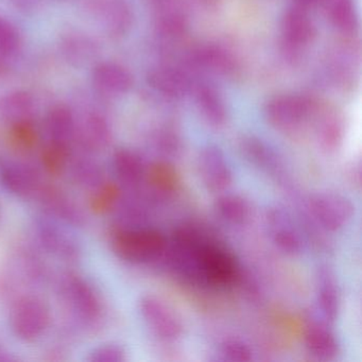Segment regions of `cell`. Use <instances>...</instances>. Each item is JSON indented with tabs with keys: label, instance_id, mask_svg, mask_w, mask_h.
Listing matches in <instances>:
<instances>
[{
	"label": "cell",
	"instance_id": "obj_26",
	"mask_svg": "<svg viewBox=\"0 0 362 362\" xmlns=\"http://www.w3.org/2000/svg\"><path fill=\"white\" fill-rule=\"evenodd\" d=\"M194 64L221 75H230L237 69L234 57L228 50L219 46H205L194 54Z\"/></svg>",
	"mask_w": 362,
	"mask_h": 362
},
{
	"label": "cell",
	"instance_id": "obj_2",
	"mask_svg": "<svg viewBox=\"0 0 362 362\" xmlns=\"http://www.w3.org/2000/svg\"><path fill=\"white\" fill-rule=\"evenodd\" d=\"M9 324L18 340L35 343L49 329L52 311L43 298L33 294H25L16 298L12 304Z\"/></svg>",
	"mask_w": 362,
	"mask_h": 362
},
{
	"label": "cell",
	"instance_id": "obj_18",
	"mask_svg": "<svg viewBox=\"0 0 362 362\" xmlns=\"http://www.w3.org/2000/svg\"><path fill=\"white\" fill-rule=\"evenodd\" d=\"M315 137L322 150L334 153L340 149L344 139V120L332 107H319L315 120Z\"/></svg>",
	"mask_w": 362,
	"mask_h": 362
},
{
	"label": "cell",
	"instance_id": "obj_25",
	"mask_svg": "<svg viewBox=\"0 0 362 362\" xmlns=\"http://www.w3.org/2000/svg\"><path fill=\"white\" fill-rule=\"evenodd\" d=\"M0 113L10 126L26 120H33L35 101L27 92L18 90L11 93L0 101Z\"/></svg>",
	"mask_w": 362,
	"mask_h": 362
},
{
	"label": "cell",
	"instance_id": "obj_13",
	"mask_svg": "<svg viewBox=\"0 0 362 362\" xmlns=\"http://www.w3.org/2000/svg\"><path fill=\"white\" fill-rule=\"evenodd\" d=\"M90 9L110 37H122L132 27L133 11L128 0H92Z\"/></svg>",
	"mask_w": 362,
	"mask_h": 362
},
{
	"label": "cell",
	"instance_id": "obj_4",
	"mask_svg": "<svg viewBox=\"0 0 362 362\" xmlns=\"http://www.w3.org/2000/svg\"><path fill=\"white\" fill-rule=\"evenodd\" d=\"M61 296L67 308L80 325L93 327L103 313L100 296L88 281L79 275L69 274L61 283Z\"/></svg>",
	"mask_w": 362,
	"mask_h": 362
},
{
	"label": "cell",
	"instance_id": "obj_15",
	"mask_svg": "<svg viewBox=\"0 0 362 362\" xmlns=\"http://www.w3.org/2000/svg\"><path fill=\"white\" fill-rule=\"evenodd\" d=\"M305 349L317 360H334L340 354V342L336 332L325 320L313 321L304 332Z\"/></svg>",
	"mask_w": 362,
	"mask_h": 362
},
{
	"label": "cell",
	"instance_id": "obj_30",
	"mask_svg": "<svg viewBox=\"0 0 362 362\" xmlns=\"http://www.w3.org/2000/svg\"><path fill=\"white\" fill-rule=\"evenodd\" d=\"M90 192V209L97 214L112 213L122 197L117 187L107 182Z\"/></svg>",
	"mask_w": 362,
	"mask_h": 362
},
{
	"label": "cell",
	"instance_id": "obj_12",
	"mask_svg": "<svg viewBox=\"0 0 362 362\" xmlns=\"http://www.w3.org/2000/svg\"><path fill=\"white\" fill-rule=\"evenodd\" d=\"M315 26L305 7L288 10L281 20V42L286 54L292 58L300 54L315 37Z\"/></svg>",
	"mask_w": 362,
	"mask_h": 362
},
{
	"label": "cell",
	"instance_id": "obj_28",
	"mask_svg": "<svg viewBox=\"0 0 362 362\" xmlns=\"http://www.w3.org/2000/svg\"><path fill=\"white\" fill-rule=\"evenodd\" d=\"M73 150L71 145L50 143L43 148L41 152V164L48 175H56L66 171Z\"/></svg>",
	"mask_w": 362,
	"mask_h": 362
},
{
	"label": "cell",
	"instance_id": "obj_14",
	"mask_svg": "<svg viewBox=\"0 0 362 362\" xmlns=\"http://www.w3.org/2000/svg\"><path fill=\"white\" fill-rule=\"evenodd\" d=\"M315 296L322 319L328 323H334L340 313L341 291L336 274L328 266H320L317 268L315 274Z\"/></svg>",
	"mask_w": 362,
	"mask_h": 362
},
{
	"label": "cell",
	"instance_id": "obj_16",
	"mask_svg": "<svg viewBox=\"0 0 362 362\" xmlns=\"http://www.w3.org/2000/svg\"><path fill=\"white\" fill-rule=\"evenodd\" d=\"M92 82L99 93L107 96H122L134 84L128 69L115 62L99 63L92 71Z\"/></svg>",
	"mask_w": 362,
	"mask_h": 362
},
{
	"label": "cell",
	"instance_id": "obj_38",
	"mask_svg": "<svg viewBox=\"0 0 362 362\" xmlns=\"http://www.w3.org/2000/svg\"><path fill=\"white\" fill-rule=\"evenodd\" d=\"M298 5L303 6V7H307V6L313 5V4L320 3V1H324V0H298Z\"/></svg>",
	"mask_w": 362,
	"mask_h": 362
},
{
	"label": "cell",
	"instance_id": "obj_35",
	"mask_svg": "<svg viewBox=\"0 0 362 362\" xmlns=\"http://www.w3.org/2000/svg\"><path fill=\"white\" fill-rule=\"evenodd\" d=\"M22 39L18 28L7 18L0 16V54L10 56L20 48Z\"/></svg>",
	"mask_w": 362,
	"mask_h": 362
},
{
	"label": "cell",
	"instance_id": "obj_33",
	"mask_svg": "<svg viewBox=\"0 0 362 362\" xmlns=\"http://www.w3.org/2000/svg\"><path fill=\"white\" fill-rule=\"evenodd\" d=\"M219 353L223 360L233 362H249L253 359V351L247 343L238 338H228L222 341Z\"/></svg>",
	"mask_w": 362,
	"mask_h": 362
},
{
	"label": "cell",
	"instance_id": "obj_11",
	"mask_svg": "<svg viewBox=\"0 0 362 362\" xmlns=\"http://www.w3.org/2000/svg\"><path fill=\"white\" fill-rule=\"evenodd\" d=\"M35 198L48 217L74 228H84L88 217L81 205L57 186L42 185Z\"/></svg>",
	"mask_w": 362,
	"mask_h": 362
},
{
	"label": "cell",
	"instance_id": "obj_3",
	"mask_svg": "<svg viewBox=\"0 0 362 362\" xmlns=\"http://www.w3.org/2000/svg\"><path fill=\"white\" fill-rule=\"evenodd\" d=\"M319 107L317 103L306 96L279 95L266 105V118L276 130L296 132L315 120Z\"/></svg>",
	"mask_w": 362,
	"mask_h": 362
},
{
	"label": "cell",
	"instance_id": "obj_27",
	"mask_svg": "<svg viewBox=\"0 0 362 362\" xmlns=\"http://www.w3.org/2000/svg\"><path fill=\"white\" fill-rule=\"evenodd\" d=\"M241 150L247 160L254 166L270 173H277L281 168V163L277 154L256 137H245L241 141Z\"/></svg>",
	"mask_w": 362,
	"mask_h": 362
},
{
	"label": "cell",
	"instance_id": "obj_5",
	"mask_svg": "<svg viewBox=\"0 0 362 362\" xmlns=\"http://www.w3.org/2000/svg\"><path fill=\"white\" fill-rule=\"evenodd\" d=\"M137 307L148 329L163 342H175L183 336V319L164 298L147 294L139 298Z\"/></svg>",
	"mask_w": 362,
	"mask_h": 362
},
{
	"label": "cell",
	"instance_id": "obj_17",
	"mask_svg": "<svg viewBox=\"0 0 362 362\" xmlns=\"http://www.w3.org/2000/svg\"><path fill=\"white\" fill-rule=\"evenodd\" d=\"M74 141H77L82 152L98 153L107 149L111 144V127L103 116L99 114H90L76 128Z\"/></svg>",
	"mask_w": 362,
	"mask_h": 362
},
{
	"label": "cell",
	"instance_id": "obj_21",
	"mask_svg": "<svg viewBox=\"0 0 362 362\" xmlns=\"http://www.w3.org/2000/svg\"><path fill=\"white\" fill-rule=\"evenodd\" d=\"M214 211L223 223L230 226H243L252 218V207L249 201L238 194L221 192L214 202Z\"/></svg>",
	"mask_w": 362,
	"mask_h": 362
},
{
	"label": "cell",
	"instance_id": "obj_29",
	"mask_svg": "<svg viewBox=\"0 0 362 362\" xmlns=\"http://www.w3.org/2000/svg\"><path fill=\"white\" fill-rule=\"evenodd\" d=\"M330 22L343 33H351L358 25L357 13L351 0H334L329 8Z\"/></svg>",
	"mask_w": 362,
	"mask_h": 362
},
{
	"label": "cell",
	"instance_id": "obj_36",
	"mask_svg": "<svg viewBox=\"0 0 362 362\" xmlns=\"http://www.w3.org/2000/svg\"><path fill=\"white\" fill-rule=\"evenodd\" d=\"M10 127H11L12 137L18 148L31 150L35 147L39 139V133L33 120L18 122Z\"/></svg>",
	"mask_w": 362,
	"mask_h": 362
},
{
	"label": "cell",
	"instance_id": "obj_10",
	"mask_svg": "<svg viewBox=\"0 0 362 362\" xmlns=\"http://www.w3.org/2000/svg\"><path fill=\"white\" fill-rule=\"evenodd\" d=\"M197 168L203 185L211 192H228L234 181L232 165L217 146L202 148L197 158Z\"/></svg>",
	"mask_w": 362,
	"mask_h": 362
},
{
	"label": "cell",
	"instance_id": "obj_6",
	"mask_svg": "<svg viewBox=\"0 0 362 362\" xmlns=\"http://www.w3.org/2000/svg\"><path fill=\"white\" fill-rule=\"evenodd\" d=\"M308 207L315 221L328 232L344 230L355 216V205L351 199L337 192L313 194Z\"/></svg>",
	"mask_w": 362,
	"mask_h": 362
},
{
	"label": "cell",
	"instance_id": "obj_22",
	"mask_svg": "<svg viewBox=\"0 0 362 362\" xmlns=\"http://www.w3.org/2000/svg\"><path fill=\"white\" fill-rule=\"evenodd\" d=\"M75 117L73 112L64 105L52 107L45 117V131L48 141L61 145H71L76 135Z\"/></svg>",
	"mask_w": 362,
	"mask_h": 362
},
{
	"label": "cell",
	"instance_id": "obj_23",
	"mask_svg": "<svg viewBox=\"0 0 362 362\" xmlns=\"http://www.w3.org/2000/svg\"><path fill=\"white\" fill-rule=\"evenodd\" d=\"M148 80L156 92L170 98L184 96L190 88L187 76L173 67H158L150 71Z\"/></svg>",
	"mask_w": 362,
	"mask_h": 362
},
{
	"label": "cell",
	"instance_id": "obj_19",
	"mask_svg": "<svg viewBox=\"0 0 362 362\" xmlns=\"http://www.w3.org/2000/svg\"><path fill=\"white\" fill-rule=\"evenodd\" d=\"M66 171L78 187L90 192L107 182L103 165L93 158V154L86 152L71 154Z\"/></svg>",
	"mask_w": 362,
	"mask_h": 362
},
{
	"label": "cell",
	"instance_id": "obj_9",
	"mask_svg": "<svg viewBox=\"0 0 362 362\" xmlns=\"http://www.w3.org/2000/svg\"><path fill=\"white\" fill-rule=\"evenodd\" d=\"M0 185L12 196L35 198L43 185L39 170L27 163L0 156Z\"/></svg>",
	"mask_w": 362,
	"mask_h": 362
},
{
	"label": "cell",
	"instance_id": "obj_32",
	"mask_svg": "<svg viewBox=\"0 0 362 362\" xmlns=\"http://www.w3.org/2000/svg\"><path fill=\"white\" fill-rule=\"evenodd\" d=\"M63 44L67 58L75 62L86 63V61L90 60L96 54L94 42L81 35L69 37Z\"/></svg>",
	"mask_w": 362,
	"mask_h": 362
},
{
	"label": "cell",
	"instance_id": "obj_34",
	"mask_svg": "<svg viewBox=\"0 0 362 362\" xmlns=\"http://www.w3.org/2000/svg\"><path fill=\"white\" fill-rule=\"evenodd\" d=\"M86 359L90 362H124L128 360V354L119 343L107 342L94 347Z\"/></svg>",
	"mask_w": 362,
	"mask_h": 362
},
{
	"label": "cell",
	"instance_id": "obj_24",
	"mask_svg": "<svg viewBox=\"0 0 362 362\" xmlns=\"http://www.w3.org/2000/svg\"><path fill=\"white\" fill-rule=\"evenodd\" d=\"M197 105L204 119L214 127H222L228 119L226 103L215 88L206 83L197 86L194 90Z\"/></svg>",
	"mask_w": 362,
	"mask_h": 362
},
{
	"label": "cell",
	"instance_id": "obj_20",
	"mask_svg": "<svg viewBox=\"0 0 362 362\" xmlns=\"http://www.w3.org/2000/svg\"><path fill=\"white\" fill-rule=\"evenodd\" d=\"M112 165L118 181L126 187L134 189L145 182L148 166L137 152L120 148L114 152Z\"/></svg>",
	"mask_w": 362,
	"mask_h": 362
},
{
	"label": "cell",
	"instance_id": "obj_31",
	"mask_svg": "<svg viewBox=\"0 0 362 362\" xmlns=\"http://www.w3.org/2000/svg\"><path fill=\"white\" fill-rule=\"evenodd\" d=\"M160 12L158 24L160 30L169 35H179L183 33L186 26V18L179 6L175 3L164 4Z\"/></svg>",
	"mask_w": 362,
	"mask_h": 362
},
{
	"label": "cell",
	"instance_id": "obj_39",
	"mask_svg": "<svg viewBox=\"0 0 362 362\" xmlns=\"http://www.w3.org/2000/svg\"><path fill=\"white\" fill-rule=\"evenodd\" d=\"M6 360H11V358L9 357L5 349H0V361H6Z\"/></svg>",
	"mask_w": 362,
	"mask_h": 362
},
{
	"label": "cell",
	"instance_id": "obj_1",
	"mask_svg": "<svg viewBox=\"0 0 362 362\" xmlns=\"http://www.w3.org/2000/svg\"><path fill=\"white\" fill-rule=\"evenodd\" d=\"M114 254L132 264H149L166 256L168 241L162 233L147 226L134 228L116 226L112 233Z\"/></svg>",
	"mask_w": 362,
	"mask_h": 362
},
{
	"label": "cell",
	"instance_id": "obj_37",
	"mask_svg": "<svg viewBox=\"0 0 362 362\" xmlns=\"http://www.w3.org/2000/svg\"><path fill=\"white\" fill-rule=\"evenodd\" d=\"M156 147L163 156L173 158V156H177L181 151V141L179 137L170 131H164L156 137Z\"/></svg>",
	"mask_w": 362,
	"mask_h": 362
},
{
	"label": "cell",
	"instance_id": "obj_7",
	"mask_svg": "<svg viewBox=\"0 0 362 362\" xmlns=\"http://www.w3.org/2000/svg\"><path fill=\"white\" fill-rule=\"evenodd\" d=\"M264 226L273 245L288 256H298L304 251V237L291 214L273 205L264 214Z\"/></svg>",
	"mask_w": 362,
	"mask_h": 362
},
{
	"label": "cell",
	"instance_id": "obj_8",
	"mask_svg": "<svg viewBox=\"0 0 362 362\" xmlns=\"http://www.w3.org/2000/svg\"><path fill=\"white\" fill-rule=\"evenodd\" d=\"M33 230L37 243L50 255L63 262H79L82 256L79 243L59 226L58 221L50 217L37 218Z\"/></svg>",
	"mask_w": 362,
	"mask_h": 362
}]
</instances>
